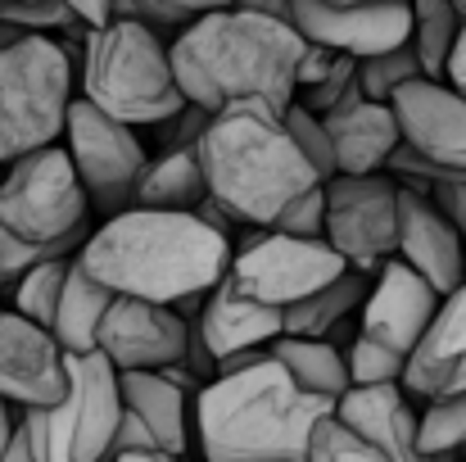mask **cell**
<instances>
[{"mask_svg":"<svg viewBox=\"0 0 466 462\" xmlns=\"http://www.w3.org/2000/svg\"><path fill=\"white\" fill-rule=\"evenodd\" d=\"M77 263L109 295L150 300L181 317L204 304L231 263V236L186 209L132 204L105 218L77 250Z\"/></svg>","mask_w":466,"mask_h":462,"instance_id":"obj_1","label":"cell"},{"mask_svg":"<svg viewBox=\"0 0 466 462\" xmlns=\"http://www.w3.org/2000/svg\"><path fill=\"white\" fill-rule=\"evenodd\" d=\"M299 55L304 36L295 32V23L249 14L236 5L186 23L167 41L181 96L208 114L227 105H268L281 114L295 100Z\"/></svg>","mask_w":466,"mask_h":462,"instance_id":"obj_2","label":"cell"},{"mask_svg":"<svg viewBox=\"0 0 466 462\" xmlns=\"http://www.w3.org/2000/svg\"><path fill=\"white\" fill-rule=\"evenodd\" d=\"M335 404L304 395L268 354L213 376L190 399V436L204 462H304L312 426Z\"/></svg>","mask_w":466,"mask_h":462,"instance_id":"obj_3","label":"cell"},{"mask_svg":"<svg viewBox=\"0 0 466 462\" xmlns=\"http://www.w3.org/2000/svg\"><path fill=\"white\" fill-rule=\"evenodd\" d=\"M199 168L208 200L240 222L272 227L304 190L321 186L309 159L268 105H227L199 137Z\"/></svg>","mask_w":466,"mask_h":462,"instance_id":"obj_4","label":"cell"},{"mask_svg":"<svg viewBox=\"0 0 466 462\" xmlns=\"http://www.w3.org/2000/svg\"><path fill=\"white\" fill-rule=\"evenodd\" d=\"M82 100L127 128H155L190 105L172 77L163 32L137 18H114L86 32Z\"/></svg>","mask_w":466,"mask_h":462,"instance_id":"obj_5","label":"cell"},{"mask_svg":"<svg viewBox=\"0 0 466 462\" xmlns=\"http://www.w3.org/2000/svg\"><path fill=\"white\" fill-rule=\"evenodd\" d=\"M123 417L114 363L91 354H64V395L46 408H18V426L36 462H105Z\"/></svg>","mask_w":466,"mask_h":462,"instance_id":"obj_6","label":"cell"},{"mask_svg":"<svg viewBox=\"0 0 466 462\" xmlns=\"http://www.w3.org/2000/svg\"><path fill=\"white\" fill-rule=\"evenodd\" d=\"M91 204L68 163V150L41 146L5 163L0 172V227L32 250L46 254H77L86 241Z\"/></svg>","mask_w":466,"mask_h":462,"instance_id":"obj_7","label":"cell"},{"mask_svg":"<svg viewBox=\"0 0 466 462\" xmlns=\"http://www.w3.org/2000/svg\"><path fill=\"white\" fill-rule=\"evenodd\" d=\"M73 105V50L55 36H23L0 50V163L55 146Z\"/></svg>","mask_w":466,"mask_h":462,"instance_id":"obj_8","label":"cell"},{"mask_svg":"<svg viewBox=\"0 0 466 462\" xmlns=\"http://www.w3.org/2000/svg\"><path fill=\"white\" fill-rule=\"evenodd\" d=\"M349 263L321 241V236H286V231H258L240 250L231 245V263L222 282L254 300V304L290 308L304 295L321 291L330 277H339Z\"/></svg>","mask_w":466,"mask_h":462,"instance_id":"obj_9","label":"cell"},{"mask_svg":"<svg viewBox=\"0 0 466 462\" xmlns=\"http://www.w3.org/2000/svg\"><path fill=\"white\" fill-rule=\"evenodd\" d=\"M64 150L86 190V204L100 218H114L137 204V177L150 159L137 128H127V123L100 114L96 105H86L82 96H73L68 118H64Z\"/></svg>","mask_w":466,"mask_h":462,"instance_id":"obj_10","label":"cell"},{"mask_svg":"<svg viewBox=\"0 0 466 462\" xmlns=\"http://www.w3.org/2000/svg\"><path fill=\"white\" fill-rule=\"evenodd\" d=\"M399 181L390 172H335L321 181V241L358 272H376L394 254Z\"/></svg>","mask_w":466,"mask_h":462,"instance_id":"obj_11","label":"cell"},{"mask_svg":"<svg viewBox=\"0 0 466 462\" xmlns=\"http://www.w3.org/2000/svg\"><path fill=\"white\" fill-rule=\"evenodd\" d=\"M186 326L190 317H181L177 308L114 295L100 317L96 349L114 363V372H158V367L181 363Z\"/></svg>","mask_w":466,"mask_h":462,"instance_id":"obj_12","label":"cell"},{"mask_svg":"<svg viewBox=\"0 0 466 462\" xmlns=\"http://www.w3.org/2000/svg\"><path fill=\"white\" fill-rule=\"evenodd\" d=\"M399 146L440 172H466V100L440 77H417L390 96Z\"/></svg>","mask_w":466,"mask_h":462,"instance_id":"obj_13","label":"cell"},{"mask_svg":"<svg viewBox=\"0 0 466 462\" xmlns=\"http://www.w3.org/2000/svg\"><path fill=\"white\" fill-rule=\"evenodd\" d=\"M290 23L295 32L339 50L349 59L385 55L408 41V5H326V0H290Z\"/></svg>","mask_w":466,"mask_h":462,"instance_id":"obj_14","label":"cell"},{"mask_svg":"<svg viewBox=\"0 0 466 462\" xmlns=\"http://www.w3.org/2000/svg\"><path fill=\"white\" fill-rule=\"evenodd\" d=\"M64 395V354L55 335L14 308H0V399L46 408Z\"/></svg>","mask_w":466,"mask_h":462,"instance_id":"obj_15","label":"cell"},{"mask_svg":"<svg viewBox=\"0 0 466 462\" xmlns=\"http://www.w3.org/2000/svg\"><path fill=\"white\" fill-rule=\"evenodd\" d=\"M440 308V295L403 263V259H385L376 268V282L367 286V300H362V326L358 335L394 349V354H412V344L421 340V331L431 326Z\"/></svg>","mask_w":466,"mask_h":462,"instance_id":"obj_16","label":"cell"},{"mask_svg":"<svg viewBox=\"0 0 466 462\" xmlns=\"http://www.w3.org/2000/svg\"><path fill=\"white\" fill-rule=\"evenodd\" d=\"M399 385L426 404L466 390V277L458 282V291L440 295V308L412 344Z\"/></svg>","mask_w":466,"mask_h":462,"instance_id":"obj_17","label":"cell"},{"mask_svg":"<svg viewBox=\"0 0 466 462\" xmlns=\"http://www.w3.org/2000/svg\"><path fill=\"white\" fill-rule=\"evenodd\" d=\"M394 259H403L435 295L458 291L466 277V245L449 227V218L417 190L399 186V236H394Z\"/></svg>","mask_w":466,"mask_h":462,"instance_id":"obj_18","label":"cell"},{"mask_svg":"<svg viewBox=\"0 0 466 462\" xmlns=\"http://www.w3.org/2000/svg\"><path fill=\"white\" fill-rule=\"evenodd\" d=\"M335 422H344L353 436H362L371 449H380L390 462H431L417 445V413L412 395L394 385H349L335 399Z\"/></svg>","mask_w":466,"mask_h":462,"instance_id":"obj_19","label":"cell"},{"mask_svg":"<svg viewBox=\"0 0 466 462\" xmlns=\"http://www.w3.org/2000/svg\"><path fill=\"white\" fill-rule=\"evenodd\" d=\"M326 137H330V154H335V172H380L385 159L399 150V123L394 109L367 96H353L326 114H317Z\"/></svg>","mask_w":466,"mask_h":462,"instance_id":"obj_20","label":"cell"},{"mask_svg":"<svg viewBox=\"0 0 466 462\" xmlns=\"http://www.w3.org/2000/svg\"><path fill=\"white\" fill-rule=\"evenodd\" d=\"M190 322H195L204 349L213 354V367H218V358H227V354L263 349V344H272V340L281 335V308L254 304V300L236 295L227 282H218V286L204 295V304H199V313H195Z\"/></svg>","mask_w":466,"mask_h":462,"instance_id":"obj_21","label":"cell"},{"mask_svg":"<svg viewBox=\"0 0 466 462\" xmlns=\"http://www.w3.org/2000/svg\"><path fill=\"white\" fill-rule=\"evenodd\" d=\"M118 395H123V408L146 422V431L155 436L163 454L186 458V449H190V399L195 395L172 385L163 372H118Z\"/></svg>","mask_w":466,"mask_h":462,"instance_id":"obj_22","label":"cell"},{"mask_svg":"<svg viewBox=\"0 0 466 462\" xmlns=\"http://www.w3.org/2000/svg\"><path fill=\"white\" fill-rule=\"evenodd\" d=\"M367 286H371V272H358V268H344L339 277H330L321 291L304 295L299 304L281 308V335H304V340H330L349 313H358L367 300Z\"/></svg>","mask_w":466,"mask_h":462,"instance_id":"obj_23","label":"cell"},{"mask_svg":"<svg viewBox=\"0 0 466 462\" xmlns=\"http://www.w3.org/2000/svg\"><path fill=\"white\" fill-rule=\"evenodd\" d=\"M109 300L114 295L100 282H91L86 268L73 254L64 286H59V300H55V317H50V335H55L59 354H91L96 349V331H100V317H105Z\"/></svg>","mask_w":466,"mask_h":462,"instance_id":"obj_24","label":"cell"},{"mask_svg":"<svg viewBox=\"0 0 466 462\" xmlns=\"http://www.w3.org/2000/svg\"><path fill=\"white\" fill-rule=\"evenodd\" d=\"M268 358L286 367V376L312 395L335 404L349 390V372H344V349L335 340H304V335H277L268 344Z\"/></svg>","mask_w":466,"mask_h":462,"instance_id":"obj_25","label":"cell"},{"mask_svg":"<svg viewBox=\"0 0 466 462\" xmlns=\"http://www.w3.org/2000/svg\"><path fill=\"white\" fill-rule=\"evenodd\" d=\"M204 200H208V186H204V168H199L195 146H177V150L146 159V168L137 177V204L195 213Z\"/></svg>","mask_w":466,"mask_h":462,"instance_id":"obj_26","label":"cell"},{"mask_svg":"<svg viewBox=\"0 0 466 462\" xmlns=\"http://www.w3.org/2000/svg\"><path fill=\"white\" fill-rule=\"evenodd\" d=\"M458 27H462V18H458L453 0H408V46L421 59L426 77H440Z\"/></svg>","mask_w":466,"mask_h":462,"instance_id":"obj_27","label":"cell"},{"mask_svg":"<svg viewBox=\"0 0 466 462\" xmlns=\"http://www.w3.org/2000/svg\"><path fill=\"white\" fill-rule=\"evenodd\" d=\"M417 445L426 458H453L466 449V390L449 399H431L417 417Z\"/></svg>","mask_w":466,"mask_h":462,"instance_id":"obj_28","label":"cell"},{"mask_svg":"<svg viewBox=\"0 0 466 462\" xmlns=\"http://www.w3.org/2000/svg\"><path fill=\"white\" fill-rule=\"evenodd\" d=\"M68 259H73V254H59V259H41V263H32V268L14 282V313H23L27 322H36V326L50 331V317H55V300H59V286H64Z\"/></svg>","mask_w":466,"mask_h":462,"instance_id":"obj_29","label":"cell"},{"mask_svg":"<svg viewBox=\"0 0 466 462\" xmlns=\"http://www.w3.org/2000/svg\"><path fill=\"white\" fill-rule=\"evenodd\" d=\"M417 77H426V73H421V59L412 55L408 41L394 46V50H385V55L358 59V91H362L367 100H380V105H390V96H394L399 87L417 82Z\"/></svg>","mask_w":466,"mask_h":462,"instance_id":"obj_30","label":"cell"},{"mask_svg":"<svg viewBox=\"0 0 466 462\" xmlns=\"http://www.w3.org/2000/svg\"><path fill=\"white\" fill-rule=\"evenodd\" d=\"M231 0H114V18H137V23H150L155 32L163 27H186L213 9H227Z\"/></svg>","mask_w":466,"mask_h":462,"instance_id":"obj_31","label":"cell"},{"mask_svg":"<svg viewBox=\"0 0 466 462\" xmlns=\"http://www.w3.org/2000/svg\"><path fill=\"white\" fill-rule=\"evenodd\" d=\"M304 462H390V458L380 449H371L362 436H353L344 422H335V413H330V417H321L312 426Z\"/></svg>","mask_w":466,"mask_h":462,"instance_id":"obj_32","label":"cell"},{"mask_svg":"<svg viewBox=\"0 0 466 462\" xmlns=\"http://www.w3.org/2000/svg\"><path fill=\"white\" fill-rule=\"evenodd\" d=\"M403 354L367 340V335H353L349 349H344V372H349V385H394L403 381Z\"/></svg>","mask_w":466,"mask_h":462,"instance_id":"obj_33","label":"cell"},{"mask_svg":"<svg viewBox=\"0 0 466 462\" xmlns=\"http://www.w3.org/2000/svg\"><path fill=\"white\" fill-rule=\"evenodd\" d=\"M281 128L290 132V141L299 146V154L309 159V168L317 172V181H330L335 177V154H330V137H326V128H321V118L304 109L299 100H290L286 109H281Z\"/></svg>","mask_w":466,"mask_h":462,"instance_id":"obj_34","label":"cell"},{"mask_svg":"<svg viewBox=\"0 0 466 462\" xmlns=\"http://www.w3.org/2000/svg\"><path fill=\"white\" fill-rule=\"evenodd\" d=\"M0 18L32 32V36H55V32L82 27L64 0H0Z\"/></svg>","mask_w":466,"mask_h":462,"instance_id":"obj_35","label":"cell"},{"mask_svg":"<svg viewBox=\"0 0 466 462\" xmlns=\"http://www.w3.org/2000/svg\"><path fill=\"white\" fill-rule=\"evenodd\" d=\"M353 96H362V91H358V59L335 55V64H330L312 87H304V109L326 114V109H335V105H344V100H353Z\"/></svg>","mask_w":466,"mask_h":462,"instance_id":"obj_36","label":"cell"},{"mask_svg":"<svg viewBox=\"0 0 466 462\" xmlns=\"http://www.w3.org/2000/svg\"><path fill=\"white\" fill-rule=\"evenodd\" d=\"M426 200L449 218V227L462 236V245H466V172H449V177L431 181L426 186Z\"/></svg>","mask_w":466,"mask_h":462,"instance_id":"obj_37","label":"cell"},{"mask_svg":"<svg viewBox=\"0 0 466 462\" xmlns=\"http://www.w3.org/2000/svg\"><path fill=\"white\" fill-rule=\"evenodd\" d=\"M268 231H286V236H321V186L304 190Z\"/></svg>","mask_w":466,"mask_h":462,"instance_id":"obj_38","label":"cell"},{"mask_svg":"<svg viewBox=\"0 0 466 462\" xmlns=\"http://www.w3.org/2000/svg\"><path fill=\"white\" fill-rule=\"evenodd\" d=\"M440 82L466 100V18H462V27H458V36H453V46H449V55H444Z\"/></svg>","mask_w":466,"mask_h":462,"instance_id":"obj_39","label":"cell"},{"mask_svg":"<svg viewBox=\"0 0 466 462\" xmlns=\"http://www.w3.org/2000/svg\"><path fill=\"white\" fill-rule=\"evenodd\" d=\"M68 9H73V18L91 32V27H105V23H114V0H64Z\"/></svg>","mask_w":466,"mask_h":462,"instance_id":"obj_40","label":"cell"},{"mask_svg":"<svg viewBox=\"0 0 466 462\" xmlns=\"http://www.w3.org/2000/svg\"><path fill=\"white\" fill-rule=\"evenodd\" d=\"M105 462H186L177 454H163V449H118V454H105Z\"/></svg>","mask_w":466,"mask_h":462,"instance_id":"obj_41","label":"cell"},{"mask_svg":"<svg viewBox=\"0 0 466 462\" xmlns=\"http://www.w3.org/2000/svg\"><path fill=\"white\" fill-rule=\"evenodd\" d=\"M236 9H249V14H268V18H286L290 23V0H231Z\"/></svg>","mask_w":466,"mask_h":462,"instance_id":"obj_42","label":"cell"},{"mask_svg":"<svg viewBox=\"0 0 466 462\" xmlns=\"http://www.w3.org/2000/svg\"><path fill=\"white\" fill-rule=\"evenodd\" d=\"M0 462H36V458H32V449H27V436H23V426H14V436H9V445H5Z\"/></svg>","mask_w":466,"mask_h":462,"instance_id":"obj_43","label":"cell"},{"mask_svg":"<svg viewBox=\"0 0 466 462\" xmlns=\"http://www.w3.org/2000/svg\"><path fill=\"white\" fill-rule=\"evenodd\" d=\"M14 426H18V413H14V404H5V399H0V454H5V445H9Z\"/></svg>","mask_w":466,"mask_h":462,"instance_id":"obj_44","label":"cell"},{"mask_svg":"<svg viewBox=\"0 0 466 462\" xmlns=\"http://www.w3.org/2000/svg\"><path fill=\"white\" fill-rule=\"evenodd\" d=\"M23 36H32V32H23V27H14V23H5V18H0V50H9V46H18Z\"/></svg>","mask_w":466,"mask_h":462,"instance_id":"obj_45","label":"cell"},{"mask_svg":"<svg viewBox=\"0 0 466 462\" xmlns=\"http://www.w3.org/2000/svg\"><path fill=\"white\" fill-rule=\"evenodd\" d=\"M326 5H408V0H326Z\"/></svg>","mask_w":466,"mask_h":462,"instance_id":"obj_46","label":"cell"},{"mask_svg":"<svg viewBox=\"0 0 466 462\" xmlns=\"http://www.w3.org/2000/svg\"><path fill=\"white\" fill-rule=\"evenodd\" d=\"M453 9H458V18H466V0H453Z\"/></svg>","mask_w":466,"mask_h":462,"instance_id":"obj_47","label":"cell"},{"mask_svg":"<svg viewBox=\"0 0 466 462\" xmlns=\"http://www.w3.org/2000/svg\"><path fill=\"white\" fill-rule=\"evenodd\" d=\"M0 172H5V163H0Z\"/></svg>","mask_w":466,"mask_h":462,"instance_id":"obj_48","label":"cell"}]
</instances>
